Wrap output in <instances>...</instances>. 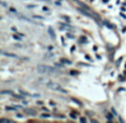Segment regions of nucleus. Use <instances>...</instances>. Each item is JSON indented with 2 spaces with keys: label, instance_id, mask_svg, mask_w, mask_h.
I'll return each mask as SVG.
<instances>
[{
  "label": "nucleus",
  "instance_id": "nucleus-1",
  "mask_svg": "<svg viewBox=\"0 0 126 123\" xmlns=\"http://www.w3.org/2000/svg\"><path fill=\"white\" fill-rule=\"evenodd\" d=\"M37 72L40 74H52L54 72H58L57 69L51 68L49 66H44V64H40L37 67Z\"/></svg>",
  "mask_w": 126,
  "mask_h": 123
},
{
  "label": "nucleus",
  "instance_id": "nucleus-2",
  "mask_svg": "<svg viewBox=\"0 0 126 123\" xmlns=\"http://www.w3.org/2000/svg\"><path fill=\"white\" fill-rule=\"evenodd\" d=\"M48 88L52 89L53 91H58V92H62V93H66V91L64 90V89L62 88V87H60L58 83H54V82H49L48 83Z\"/></svg>",
  "mask_w": 126,
  "mask_h": 123
},
{
  "label": "nucleus",
  "instance_id": "nucleus-3",
  "mask_svg": "<svg viewBox=\"0 0 126 123\" xmlns=\"http://www.w3.org/2000/svg\"><path fill=\"white\" fill-rule=\"evenodd\" d=\"M24 113L28 115H35L37 114L35 110H33V109H24Z\"/></svg>",
  "mask_w": 126,
  "mask_h": 123
},
{
  "label": "nucleus",
  "instance_id": "nucleus-4",
  "mask_svg": "<svg viewBox=\"0 0 126 123\" xmlns=\"http://www.w3.org/2000/svg\"><path fill=\"white\" fill-rule=\"evenodd\" d=\"M2 54L6 55V57H10V58H17V54H13V53H7V52H2Z\"/></svg>",
  "mask_w": 126,
  "mask_h": 123
},
{
  "label": "nucleus",
  "instance_id": "nucleus-5",
  "mask_svg": "<svg viewBox=\"0 0 126 123\" xmlns=\"http://www.w3.org/2000/svg\"><path fill=\"white\" fill-rule=\"evenodd\" d=\"M49 33H50L51 37L54 39V38H55V33H54V31H52V28H49Z\"/></svg>",
  "mask_w": 126,
  "mask_h": 123
},
{
  "label": "nucleus",
  "instance_id": "nucleus-6",
  "mask_svg": "<svg viewBox=\"0 0 126 123\" xmlns=\"http://www.w3.org/2000/svg\"><path fill=\"white\" fill-rule=\"evenodd\" d=\"M12 121L8 119H0V123H11Z\"/></svg>",
  "mask_w": 126,
  "mask_h": 123
},
{
  "label": "nucleus",
  "instance_id": "nucleus-7",
  "mask_svg": "<svg viewBox=\"0 0 126 123\" xmlns=\"http://www.w3.org/2000/svg\"><path fill=\"white\" fill-rule=\"evenodd\" d=\"M61 62H62V63H66V64H71V61H69V60H66V59H61Z\"/></svg>",
  "mask_w": 126,
  "mask_h": 123
},
{
  "label": "nucleus",
  "instance_id": "nucleus-8",
  "mask_svg": "<svg viewBox=\"0 0 126 123\" xmlns=\"http://www.w3.org/2000/svg\"><path fill=\"white\" fill-rule=\"evenodd\" d=\"M12 94V91H1V94Z\"/></svg>",
  "mask_w": 126,
  "mask_h": 123
},
{
  "label": "nucleus",
  "instance_id": "nucleus-9",
  "mask_svg": "<svg viewBox=\"0 0 126 123\" xmlns=\"http://www.w3.org/2000/svg\"><path fill=\"white\" fill-rule=\"evenodd\" d=\"M41 118L42 119H48V118H50V114H42Z\"/></svg>",
  "mask_w": 126,
  "mask_h": 123
},
{
  "label": "nucleus",
  "instance_id": "nucleus-10",
  "mask_svg": "<svg viewBox=\"0 0 126 123\" xmlns=\"http://www.w3.org/2000/svg\"><path fill=\"white\" fill-rule=\"evenodd\" d=\"M105 24H107V26H109L111 29H114V28H115V27H114L113 24H111V23H110V22H105Z\"/></svg>",
  "mask_w": 126,
  "mask_h": 123
},
{
  "label": "nucleus",
  "instance_id": "nucleus-11",
  "mask_svg": "<svg viewBox=\"0 0 126 123\" xmlns=\"http://www.w3.org/2000/svg\"><path fill=\"white\" fill-rule=\"evenodd\" d=\"M7 110H8V111H13V110H16V109L15 108H12V106H7Z\"/></svg>",
  "mask_w": 126,
  "mask_h": 123
},
{
  "label": "nucleus",
  "instance_id": "nucleus-12",
  "mask_svg": "<svg viewBox=\"0 0 126 123\" xmlns=\"http://www.w3.org/2000/svg\"><path fill=\"white\" fill-rule=\"evenodd\" d=\"M70 117H71V118H72V119H74V120H75V119H76V115H75V114H74V113H70Z\"/></svg>",
  "mask_w": 126,
  "mask_h": 123
},
{
  "label": "nucleus",
  "instance_id": "nucleus-13",
  "mask_svg": "<svg viewBox=\"0 0 126 123\" xmlns=\"http://www.w3.org/2000/svg\"><path fill=\"white\" fill-rule=\"evenodd\" d=\"M107 119H109L110 121H112V119H113V117H112V114H110V113H107Z\"/></svg>",
  "mask_w": 126,
  "mask_h": 123
},
{
  "label": "nucleus",
  "instance_id": "nucleus-14",
  "mask_svg": "<svg viewBox=\"0 0 126 123\" xmlns=\"http://www.w3.org/2000/svg\"><path fill=\"white\" fill-rule=\"evenodd\" d=\"M13 39H16V40H21V38H20L19 35H13Z\"/></svg>",
  "mask_w": 126,
  "mask_h": 123
},
{
  "label": "nucleus",
  "instance_id": "nucleus-15",
  "mask_svg": "<svg viewBox=\"0 0 126 123\" xmlns=\"http://www.w3.org/2000/svg\"><path fill=\"white\" fill-rule=\"evenodd\" d=\"M10 11H11V12H13V13L17 12V11H16V9H13V8H10Z\"/></svg>",
  "mask_w": 126,
  "mask_h": 123
},
{
  "label": "nucleus",
  "instance_id": "nucleus-16",
  "mask_svg": "<svg viewBox=\"0 0 126 123\" xmlns=\"http://www.w3.org/2000/svg\"><path fill=\"white\" fill-rule=\"evenodd\" d=\"M87 41V40L86 39H85V37H83V39L82 40H81V42H86Z\"/></svg>",
  "mask_w": 126,
  "mask_h": 123
},
{
  "label": "nucleus",
  "instance_id": "nucleus-17",
  "mask_svg": "<svg viewBox=\"0 0 126 123\" xmlns=\"http://www.w3.org/2000/svg\"><path fill=\"white\" fill-rule=\"evenodd\" d=\"M34 18H37V19H43V18L40 17V16H34Z\"/></svg>",
  "mask_w": 126,
  "mask_h": 123
},
{
  "label": "nucleus",
  "instance_id": "nucleus-18",
  "mask_svg": "<svg viewBox=\"0 0 126 123\" xmlns=\"http://www.w3.org/2000/svg\"><path fill=\"white\" fill-rule=\"evenodd\" d=\"M70 73H71V74H76V73H78V72H76V71H71V72H70Z\"/></svg>",
  "mask_w": 126,
  "mask_h": 123
},
{
  "label": "nucleus",
  "instance_id": "nucleus-19",
  "mask_svg": "<svg viewBox=\"0 0 126 123\" xmlns=\"http://www.w3.org/2000/svg\"><path fill=\"white\" fill-rule=\"evenodd\" d=\"M81 121H82V122H86V120H85L84 118H81Z\"/></svg>",
  "mask_w": 126,
  "mask_h": 123
},
{
  "label": "nucleus",
  "instance_id": "nucleus-20",
  "mask_svg": "<svg viewBox=\"0 0 126 123\" xmlns=\"http://www.w3.org/2000/svg\"><path fill=\"white\" fill-rule=\"evenodd\" d=\"M48 10H49V9L47 8V7H43V11H48Z\"/></svg>",
  "mask_w": 126,
  "mask_h": 123
},
{
  "label": "nucleus",
  "instance_id": "nucleus-21",
  "mask_svg": "<svg viewBox=\"0 0 126 123\" xmlns=\"http://www.w3.org/2000/svg\"><path fill=\"white\" fill-rule=\"evenodd\" d=\"M42 110L46 111V112H48V109H47V108H42Z\"/></svg>",
  "mask_w": 126,
  "mask_h": 123
},
{
  "label": "nucleus",
  "instance_id": "nucleus-22",
  "mask_svg": "<svg viewBox=\"0 0 126 123\" xmlns=\"http://www.w3.org/2000/svg\"><path fill=\"white\" fill-rule=\"evenodd\" d=\"M103 1H105V2H107V1H109V0H103Z\"/></svg>",
  "mask_w": 126,
  "mask_h": 123
}]
</instances>
